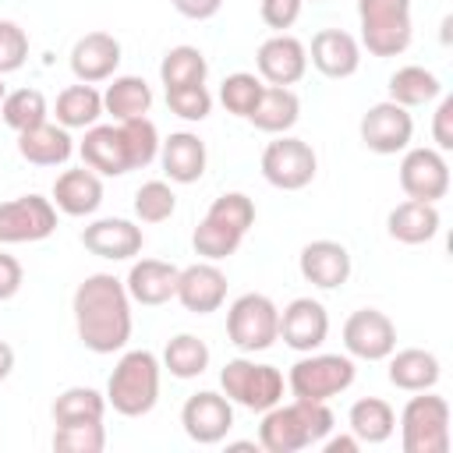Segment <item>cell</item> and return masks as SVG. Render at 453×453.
<instances>
[{"label": "cell", "instance_id": "cell-7", "mask_svg": "<svg viewBox=\"0 0 453 453\" xmlns=\"http://www.w3.org/2000/svg\"><path fill=\"white\" fill-rule=\"evenodd\" d=\"M219 386H223V396L244 411H269L283 400V372L273 368V365H258V361H248V357H234L223 365L219 372Z\"/></svg>", "mask_w": 453, "mask_h": 453}, {"label": "cell", "instance_id": "cell-27", "mask_svg": "<svg viewBox=\"0 0 453 453\" xmlns=\"http://www.w3.org/2000/svg\"><path fill=\"white\" fill-rule=\"evenodd\" d=\"M64 216H92L103 205V180L96 170L78 166V170H64L53 180V198H50Z\"/></svg>", "mask_w": 453, "mask_h": 453}, {"label": "cell", "instance_id": "cell-29", "mask_svg": "<svg viewBox=\"0 0 453 453\" xmlns=\"http://www.w3.org/2000/svg\"><path fill=\"white\" fill-rule=\"evenodd\" d=\"M439 223H442V216H439L435 202H414V198H407V202H400L389 212L386 230L400 244H425V241H432L439 234Z\"/></svg>", "mask_w": 453, "mask_h": 453}, {"label": "cell", "instance_id": "cell-18", "mask_svg": "<svg viewBox=\"0 0 453 453\" xmlns=\"http://www.w3.org/2000/svg\"><path fill=\"white\" fill-rule=\"evenodd\" d=\"M184 311L191 315H212L226 301V273L216 262H195L180 269L177 276V294H173Z\"/></svg>", "mask_w": 453, "mask_h": 453}, {"label": "cell", "instance_id": "cell-46", "mask_svg": "<svg viewBox=\"0 0 453 453\" xmlns=\"http://www.w3.org/2000/svg\"><path fill=\"white\" fill-rule=\"evenodd\" d=\"M432 138H435V149L439 152H449L453 149V96H446L435 110V120H432Z\"/></svg>", "mask_w": 453, "mask_h": 453}, {"label": "cell", "instance_id": "cell-47", "mask_svg": "<svg viewBox=\"0 0 453 453\" xmlns=\"http://www.w3.org/2000/svg\"><path fill=\"white\" fill-rule=\"evenodd\" d=\"M25 283V273H21V262L7 251H0V301H11Z\"/></svg>", "mask_w": 453, "mask_h": 453}, {"label": "cell", "instance_id": "cell-1", "mask_svg": "<svg viewBox=\"0 0 453 453\" xmlns=\"http://www.w3.org/2000/svg\"><path fill=\"white\" fill-rule=\"evenodd\" d=\"M74 329L92 354L124 350L131 340V297L113 273H92L74 290Z\"/></svg>", "mask_w": 453, "mask_h": 453}, {"label": "cell", "instance_id": "cell-17", "mask_svg": "<svg viewBox=\"0 0 453 453\" xmlns=\"http://www.w3.org/2000/svg\"><path fill=\"white\" fill-rule=\"evenodd\" d=\"M329 336V311L311 301V297H294L283 311H280V340L297 350V354H308V350H319Z\"/></svg>", "mask_w": 453, "mask_h": 453}, {"label": "cell", "instance_id": "cell-3", "mask_svg": "<svg viewBox=\"0 0 453 453\" xmlns=\"http://www.w3.org/2000/svg\"><path fill=\"white\" fill-rule=\"evenodd\" d=\"M251 226H255V202L244 191H226L209 205V212L191 234V244L205 262H219L241 248Z\"/></svg>", "mask_w": 453, "mask_h": 453}, {"label": "cell", "instance_id": "cell-28", "mask_svg": "<svg viewBox=\"0 0 453 453\" xmlns=\"http://www.w3.org/2000/svg\"><path fill=\"white\" fill-rule=\"evenodd\" d=\"M301 117V99L287 85H265L248 120L265 134H287Z\"/></svg>", "mask_w": 453, "mask_h": 453}, {"label": "cell", "instance_id": "cell-43", "mask_svg": "<svg viewBox=\"0 0 453 453\" xmlns=\"http://www.w3.org/2000/svg\"><path fill=\"white\" fill-rule=\"evenodd\" d=\"M166 106L180 120H205L212 113V96H209L205 81L202 85H177V88H166Z\"/></svg>", "mask_w": 453, "mask_h": 453}, {"label": "cell", "instance_id": "cell-10", "mask_svg": "<svg viewBox=\"0 0 453 453\" xmlns=\"http://www.w3.org/2000/svg\"><path fill=\"white\" fill-rule=\"evenodd\" d=\"M319 156L304 138L280 134L262 149V177L280 191H301L315 180Z\"/></svg>", "mask_w": 453, "mask_h": 453}, {"label": "cell", "instance_id": "cell-48", "mask_svg": "<svg viewBox=\"0 0 453 453\" xmlns=\"http://www.w3.org/2000/svg\"><path fill=\"white\" fill-rule=\"evenodd\" d=\"M170 4L177 14H184L191 21H205V18L219 14V7H223V0H170Z\"/></svg>", "mask_w": 453, "mask_h": 453}, {"label": "cell", "instance_id": "cell-24", "mask_svg": "<svg viewBox=\"0 0 453 453\" xmlns=\"http://www.w3.org/2000/svg\"><path fill=\"white\" fill-rule=\"evenodd\" d=\"M177 276L180 269L173 262H163V258H142L131 265L124 287H127V297L138 301V304H166L173 294H177Z\"/></svg>", "mask_w": 453, "mask_h": 453}, {"label": "cell", "instance_id": "cell-33", "mask_svg": "<svg viewBox=\"0 0 453 453\" xmlns=\"http://www.w3.org/2000/svg\"><path fill=\"white\" fill-rule=\"evenodd\" d=\"M53 117H57V124L67 127V131H74V127H92V124L103 117V92H96V88L85 85V81L67 85V88L57 96Z\"/></svg>", "mask_w": 453, "mask_h": 453}, {"label": "cell", "instance_id": "cell-50", "mask_svg": "<svg viewBox=\"0 0 453 453\" xmlns=\"http://www.w3.org/2000/svg\"><path fill=\"white\" fill-rule=\"evenodd\" d=\"M14 372V347L7 340H0V382Z\"/></svg>", "mask_w": 453, "mask_h": 453}, {"label": "cell", "instance_id": "cell-21", "mask_svg": "<svg viewBox=\"0 0 453 453\" xmlns=\"http://www.w3.org/2000/svg\"><path fill=\"white\" fill-rule=\"evenodd\" d=\"M308 60L326 78H350L361 67V42L343 28H322L311 35Z\"/></svg>", "mask_w": 453, "mask_h": 453}, {"label": "cell", "instance_id": "cell-8", "mask_svg": "<svg viewBox=\"0 0 453 453\" xmlns=\"http://www.w3.org/2000/svg\"><path fill=\"white\" fill-rule=\"evenodd\" d=\"M357 368H354V357L350 354H311L294 361L290 375H287V389L297 396V400H333L340 396L343 389H350Z\"/></svg>", "mask_w": 453, "mask_h": 453}, {"label": "cell", "instance_id": "cell-4", "mask_svg": "<svg viewBox=\"0 0 453 453\" xmlns=\"http://www.w3.org/2000/svg\"><path fill=\"white\" fill-rule=\"evenodd\" d=\"M159 357L152 350H127L110 372L106 382V407L124 418H142L159 400Z\"/></svg>", "mask_w": 453, "mask_h": 453}, {"label": "cell", "instance_id": "cell-49", "mask_svg": "<svg viewBox=\"0 0 453 453\" xmlns=\"http://www.w3.org/2000/svg\"><path fill=\"white\" fill-rule=\"evenodd\" d=\"M322 449L326 453H357L361 449V439L350 432V435H333V439H322Z\"/></svg>", "mask_w": 453, "mask_h": 453}, {"label": "cell", "instance_id": "cell-14", "mask_svg": "<svg viewBox=\"0 0 453 453\" xmlns=\"http://www.w3.org/2000/svg\"><path fill=\"white\" fill-rule=\"evenodd\" d=\"M400 188L414 202H439L449 191V163L439 149H403Z\"/></svg>", "mask_w": 453, "mask_h": 453}, {"label": "cell", "instance_id": "cell-32", "mask_svg": "<svg viewBox=\"0 0 453 453\" xmlns=\"http://www.w3.org/2000/svg\"><path fill=\"white\" fill-rule=\"evenodd\" d=\"M347 428L361 442L379 446V442H386L396 432V414H393V407L382 396H361V400H354V407L347 414Z\"/></svg>", "mask_w": 453, "mask_h": 453}, {"label": "cell", "instance_id": "cell-12", "mask_svg": "<svg viewBox=\"0 0 453 453\" xmlns=\"http://www.w3.org/2000/svg\"><path fill=\"white\" fill-rule=\"evenodd\" d=\"M361 142L368 152L375 156H396L403 149H411V138H414V117L393 103V99H382L375 106H368V113L361 117Z\"/></svg>", "mask_w": 453, "mask_h": 453}, {"label": "cell", "instance_id": "cell-30", "mask_svg": "<svg viewBox=\"0 0 453 453\" xmlns=\"http://www.w3.org/2000/svg\"><path fill=\"white\" fill-rule=\"evenodd\" d=\"M442 368H439V357L432 350H421V347H403V350H393L389 354V382L403 393H421V389H432L439 382Z\"/></svg>", "mask_w": 453, "mask_h": 453}, {"label": "cell", "instance_id": "cell-40", "mask_svg": "<svg viewBox=\"0 0 453 453\" xmlns=\"http://www.w3.org/2000/svg\"><path fill=\"white\" fill-rule=\"evenodd\" d=\"M120 134H124V145H127L131 170H142L159 156V131H156V124L149 117L120 120Z\"/></svg>", "mask_w": 453, "mask_h": 453}, {"label": "cell", "instance_id": "cell-41", "mask_svg": "<svg viewBox=\"0 0 453 453\" xmlns=\"http://www.w3.org/2000/svg\"><path fill=\"white\" fill-rule=\"evenodd\" d=\"M173 209H177V195L166 180H145L134 191V216L142 223H163L173 216Z\"/></svg>", "mask_w": 453, "mask_h": 453}, {"label": "cell", "instance_id": "cell-37", "mask_svg": "<svg viewBox=\"0 0 453 453\" xmlns=\"http://www.w3.org/2000/svg\"><path fill=\"white\" fill-rule=\"evenodd\" d=\"M209 74V60L198 46H173L163 53L159 60V78L166 88H177V85H202Z\"/></svg>", "mask_w": 453, "mask_h": 453}, {"label": "cell", "instance_id": "cell-35", "mask_svg": "<svg viewBox=\"0 0 453 453\" xmlns=\"http://www.w3.org/2000/svg\"><path fill=\"white\" fill-rule=\"evenodd\" d=\"M173 379H198L205 368H209V347L205 340H198L195 333H177L166 350H163V361H159Z\"/></svg>", "mask_w": 453, "mask_h": 453}, {"label": "cell", "instance_id": "cell-16", "mask_svg": "<svg viewBox=\"0 0 453 453\" xmlns=\"http://www.w3.org/2000/svg\"><path fill=\"white\" fill-rule=\"evenodd\" d=\"M255 67H258V78L265 85H297L308 71V50L301 39L287 35V32H276L269 35L258 53H255Z\"/></svg>", "mask_w": 453, "mask_h": 453}, {"label": "cell", "instance_id": "cell-42", "mask_svg": "<svg viewBox=\"0 0 453 453\" xmlns=\"http://www.w3.org/2000/svg\"><path fill=\"white\" fill-rule=\"evenodd\" d=\"M53 449H60V453H103L106 449V428H103V421L57 425Z\"/></svg>", "mask_w": 453, "mask_h": 453}, {"label": "cell", "instance_id": "cell-44", "mask_svg": "<svg viewBox=\"0 0 453 453\" xmlns=\"http://www.w3.org/2000/svg\"><path fill=\"white\" fill-rule=\"evenodd\" d=\"M28 60V35L18 21L0 18V74L18 71Z\"/></svg>", "mask_w": 453, "mask_h": 453}, {"label": "cell", "instance_id": "cell-23", "mask_svg": "<svg viewBox=\"0 0 453 453\" xmlns=\"http://www.w3.org/2000/svg\"><path fill=\"white\" fill-rule=\"evenodd\" d=\"M81 244L85 251L99 255V258H110V262H127L142 251L145 237H142V226H134L131 219H96L81 230Z\"/></svg>", "mask_w": 453, "mask_h": 453}, {"label": "cell", "instance_id": "cell-25", "mask_svg": "<svg viewBox=\"0 0 453 453\" xmlns=\"http://www.w3.org/2000/svg\"><path fill=\"white\" fill-rule=\"evenodd\" d=\"M71 152H74L71 131L53 124V120H42L28 131H18V156L32 166H60L71 159Z\"/></svg>", "mask_w": 453, "mask_h": 453}, {"label": "cell", "instance_id": "cell-34", "mask_svg": "<svg viewBox=\"0 0 453 453\" xmlns=\"http://www.w3.org/2000/svg\"><path fill=\"white\" fill-rule=\"evenodd\" d=\"M439 92H442V81H439L432 71L418 67V64L396 67V71L389 74V99H393V103H400L403 110L425 106V103L439 99Z\"/></svg>", "mask_w": 453, "mask_h": 453}, {"label": "cell", "instance_id": "cell-5", "mask_svg": "<svg viewBox=\"0 0 453 453\" xmlns=\"http://www.w3.org/2000/svg\"><path fill=\"white\" fill-rule=\"evenodd\" d=\"M357 21L372 57H400L411 46V0H357Z\"/></svg>", "mask_w": 453, "mask_h": 453}, {"label": "cell", "instance_id": "cell-2", "mask_svg": "<svg viewBox=\"0 0 453 453\" xmlns=\"http://www.w3.org/2000/svg\"><path fill=\"white\" fill-rule=\"evenodd\" d=\"M333 411L322 400H290L262 411L258 425V446L265 453H301L315 442H322L333 432Z\"/></svg>", "mask_w": 453, "mask_h": 453}, {"label": "cell", "instance_id": "cell-38", "mask_svg": "<svg viewBox=\"0 0 453 453\" xmlns=\"http://www.w3.org/2000/svg\"><path fill=\"white\" fill-rule=\"evenodd\" d=\"M0 117H4L7 127L28 131V127H35V124H42L50 117V106H46V96L39 88H14V92L4 96Z\"/></svg>", "mask_w": 453, "mask_h": 453}, {"label": "cell", "instance_id": "cell-11", "mask_svg": "<svg viewBox=\"0 0 453 453\" xmlns=\"http://www.w3.org/2000/svg\"><path fill=\"white\" fill-rule=\"evenodd\" d=\"M57 230V205L42 195H21L0 202V244L46 241Z\"/></svg>", "mask_w": 453, "mask_h": 453}, {"label": "cell", "instance_id": "cell-20", "mask_svg": "<svg viewBox=\"0 0 453 453\" xmlns=\"http://www.w3.org/2000/svg\"><path fill=\"white\" fill-rule=\"evenodd\" d=\"M78 152H81V163L88 170H96L99 177H124L131 170L120 124H92V127H85V138H81Z\"/></svg>", "mask_w": 453, "mask_h": 453}, {"label": "cell", "instance_id": "cell-39", "mask_svg": "<svg viewBox=\"0 0 453 453\" xmlns=\"http://www.w3.org/2000/svg\"><path fill=\"white\" fill-rule=\"evenodd\" d=\"M262 78L258 74H248V71H234V74H226L223 78V85H219V103L226 106V113H234V117H244L248 120V113L255 110V103H258V96H262Z\"/></svg>", "mask_w": 453, "mask_h": 453}, {"label": "cell", "instance_id": "cell-26", "mask_svg": "<svg viewBox=\"0 0 453 453\" xmlns=\"http://www.w3.org/2000/svg\"><path fill=\"white\" fill-rule=\"evenodd\" d=\"M205 142L191 131H173L170 138L159 142V163H163V173L173 180V184H195L202 180L205 173Z\"/></svg>", "mask_w": 453, "mask_h": 453}, {"label": "cell", "instance_id": "cell-51", "mask_svg": "<svg viewBox=\"0 0 453 453\" xmlns=\"http://www.w3.org/2000/svg\"><path fill=\"white\" fill-rule=\"evenodd\" d=\"M4 96H7V85H4V74H0V103H4Z\"/></svg>", "mask_w": 453, "mask_h": 453}, {"label": "cell", "instance_id": "cell-15", "mask_svg": "<svg viewBox=\"0 0 453 453\" xmlns=\"http://www.w3.org/2000/svg\"><path fill=\"white\" fill-rule=\"evenodd\" d=\"M180 425L188 432L191 442L198 446H216L226 439V432L234 428V403L223 396V393H212V389H202L195 396L184 400L180 407Z\"/></svg>", "mask_w": 453, "mask_h": 453}, {"label": "cell", "instance_id": "cell-45", "mask_svg": "<svg viewBox=\"0 0 453 453\" xmlns=\"http://www.w3.org/2000/svg\"><path fill=\"white\" fill-rule=\"evenodd\" d=\"M301 7H304V0H262V4H258V14H262V21H265L269 28L287 32V28L301 18Z\"/></svg>", "mask_w": 453, "mask_h": 453}, {"label": "cell", "instance_id": "cell-19", "mask_svg": "<svg viewBox=\"0 0 453 453\" xmlns=\"http://www.w3.org/2000/svg\"><path fill=\"white\" fill-rule=\"evenodd\" d=\"M297 269L301 276L319 287V290H336L350 280V251L340 244V241H308L297 255Z\"/></svg>", "mask_w": 453, "mask_h": 453}, {"label": "cell", "instance_id": "cell-36", "mask_svg": "<svg viewBox=\"0 0 453 453\" xmlns=\"http://www.w3.org/2000/svg\"><path fill=\"white\" fill-rule=\"evenodd\" d=\"M106 396L92 386H71L53 400V421L57 425H81V421H103Z\"/></svg>", "mask_w": 453, "mask_h": 453}, {"label": "cell", "instance_id": "cell-22", "mask_svg": "<svg viewBox=\"0 0 453 453\" xmlns=\"http://www.w3.org/2000/svg\"><path fill=\"white\" fill-rule=\"evenodd\" d=\"M117 67H120V42L110 32H85L71 46V71L85 85L113 78Z\"/></svg>", "mask_w": 453, "mask_h": 453}, {"label": "cell", "instance_id": "cell-6", "mask_svg": "<svg viewBox=\"0 0 453 453\" xmlns=\"http://www.w3.org/2000/svg\"><path fill=\"white\" fill-rule=\"evenodd\" d=\"M400 446L403 453H446L449 449V403L446 396L421 389L400 411Z\"/></svg>", "mask_w": 453, "mask_h": 453}, {"label": "cell", "instance_id": "cell-9", "mask_svg": "<svg viewBox=\"0 0 453 453\" xmlns=\"http://www.w3.org/2000/svg\"><path fill=\"white\" fill-rule=\"evenodd\" d=\"M226 340L241 354L269 350L280 340V308L265 294H241L226 311Z\"/></svg>", "mask_w": 453, "mask_h": 453}, {"label": "cell", "instance_id": "cell-31", "mask_svg": "<svg viewBox=\"0 0 453 453\" xmlns=\"http://www.w3.org/2000/svg\"><path fill=\"white\" fill-rule=\"evenodd\" d=\"M152 106V88L145 78L138 74H120L106 85L103 92V113H110L117 124L120 120H134V117H145Z\"/></svg>", "mask_w": 453, "mask_h": 453}, {"label": "cell", "instance_id": "cell-13", "mask_svg": "<svg viewBox=\"0 0 453 453\" xmlns=\"http://www.w3.org/2000/svg\"><path fill=\"white\" fill-rule=\"evenodd\" d=\"M343 347L361 361H386L396 350V326L379 308H357L343 322Z\"/></svg>", "mask_w": 453, "mask_h": 453}]
</instances>
